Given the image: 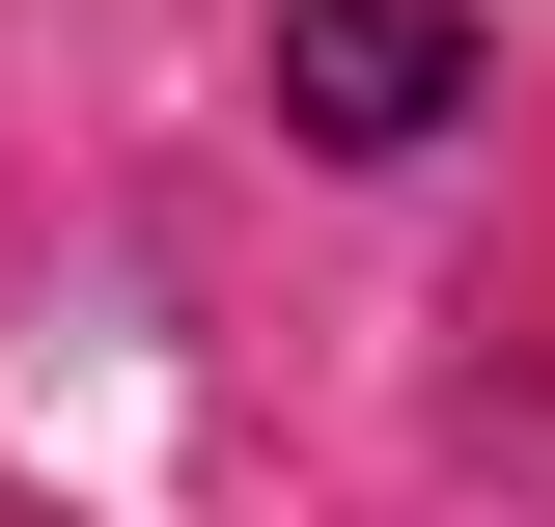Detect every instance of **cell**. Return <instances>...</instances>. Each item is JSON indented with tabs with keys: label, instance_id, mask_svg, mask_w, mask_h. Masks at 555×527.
Returning <instances> with one entry per match:
<instances>
[{
	"label": "cell",
	"instance_id": "6da1fadb",
	"mask_svg": "<svg viewBox=\"0 0 555 527\" xmlns=\"http://www.w3.org/2000/svg\"><path fill=\"white\" fill-rule=\"evenodd\" d=\"M278 112L334 139V167H416V139L473 112V0H278Z\"/></svg>",
	"mask_w": 555,
	"mask_h": 527
}]
</instances>
